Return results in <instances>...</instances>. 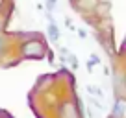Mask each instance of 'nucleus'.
Returning <instances> with one entry per match:
<instances>
[{
    "label": "nucleus",
    "instance_id": "nucleus-4",
    "mask_svg": "<svg viewBox=\"0 0 126 118\" xmlns=\"http://www.w3.org/2000/svg\"><path fill=\"white\" fill-rule=\"evenodd\" d=\"M87 92H89L91 96H94V98H100V100L104 98V92H102V89H100L98 85H87Z\"/></svg>",
    "mask_w": 126,
    "mask_h": 118
},
{
    "label": "nucleus",
    "instance_id": "nucleus-2",
    "mask_svg": "<svg viewBox=\"0 0 126 118\" xmlns=\"http://www.w3.org/2000/svg\"><path fill=\"white\" fill-rule=\"evenodd\" d=\"M111 116L113 118H126V98L124 96H117L111 109Z\"/></svg>",
    "mask_w": 126,
    "mask_h": 118
},
{
    "label": "nucleus",
    "instance_id": "nucleus-9",
    "mask_svg": "<svg viewBox=\"0 0 126 118\" xmlns=\"http://www.w3.org/2000/svg\"><path fill=\"white\" fill-rule=\"evenodd\" d=\"M78 35H80V39H85V37H87V32H83V30H78Z\"/></svg>",
    "mask_w": 126,
    "mask_h": 118
},
{
    "label": "nucleus",
    "instance_id": "nucleus-1",
    "mask_svg": "<svg viewBox=\"0 0 126 118\" xmlns=\"http://www.w3.org/2000/svg\"><path fill=\"white\" fill-rule=\"evenodd\" d=\"M48 54V44L37 33H28V39L19 43V55L20 59H30V61H39Z\"/></svg>",
    "mask_w": 126,
    "mask_h": 118
},
{
    "label": "nucleus",
    "instance_id": "nucleus-8",
    "mask_svg": "<svg viewBox=\"0 0 126 118\" xmlns=\"http://www.w3.org/2000/svg\"><path fill=\"white\" fill-rule=\"evenodd\" d=\"M4 52H6V39L0 35V57L4 55Z\"/></svg>",
    "mask_w": 126,
    "mask_h": 118
},
{
    "label": "nucleus",
    "instance_id": "nucleus-5",
    "mask_svg": "<svg viewBox=\"0 0 126 118\" xmlns=\"http://www.w3.org/2000/svg\"><path fill=\"white\" fill-rule=\"evenodd\" d=\"M94 65H100V57L96 54H91V57H89V63H87V68L89 70H93V67Z\"/></svg>",
    "mask_w": 126,
    "mask_h": 118
},
{
    "label": "nucleus",
    "instance_id": "nucleus-3",
    "mask_svg": "<svg viewBox=\"0 0 126 118\" xmlns=\"http://www.w3.org/2000/svg\"><path fill=\"white\" fill-rule=\"evenodd\" d=\"M47 33H48V39H50L52 43H58L59 37H61V32H59L58 24H56L54 20H50V22H48V30H47Z\"/></svg>",
    "mask_w": 126,
    "mask_h": 118
},
{
    "label": "nucleus",
    "instance_id": "nucleus-11",
    "mask_svg": "<svg viewBox=\"0 0 126 118\" xmlns=\"http://www.w3.org/2000/svg\"><path fill=\"white\" fill-rule=\"evenodd\" d=\"M110 118H113V116H110Z\"/></svg>",
    "mask_w": 126,
    "mask_h": 118
},
{
    "label": "nucleus",
    "instance_id": "nucleus-7",
    "mask_svg": "<svg viewBox=\"0 0 126 118\" xmlns=\"http://www.w3.org/2000/svg\"><path fill=\"white\" fill-rule=\"evenodd\" d=\"M67 59L71 61L72 70H76V68H78V61H76V55H74V54H69V55H67Z\"/></svg>",
    "mask_w": 126,
    "mask_h": 118
},
{
    "label": "nucleus",
    "instance_id": "nucleus-6",
    "mask_svg": "<svg viewBox=\"0 0 126 118\" xmlns=\"http://www.w3.org/2000/svg\"><path fill=\"white\" fill-rule=\"evenodd\" d=\"M58 8V0H47V13H54Z\"/></svg>",
    "mask_w": 126,
    "mask_h": 118
},
{
    "label": "nucleus",
    "instance_id": "nucleus-10",
    "mask_svg": "<svg viewBox=\"0 0 126 118\" xmlns=\"http://www.w3.org/2000/svg\"><path fill=\"white\" fill-rule=\"evenodd\" d=\"M8 6V0H0V9H4Z\"/></svg>",
    "mask_w": 126,
    "mask_h": 118
}]
</instances>
